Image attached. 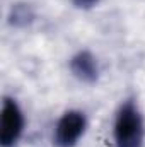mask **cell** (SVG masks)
<instances>
[{
  "mask_svg": "<svg viewBox=\"0 0 145 147\" xmlns=\"http://www.w3.org/2000/svg\"><path fill=\"white\" fill-rule=\"evenodd\" d=\"M114 140L116 147H142L144 123L133 101L125 103L118 111L114 123Z\"/></svg>",
  "mask_w": 145,
  "mask_h": 147,
  "instance_id": "obj_1",
  "label": "cell"
},
{
  "mask_svg": "<svg viewBox=\"0 0 145 147\" xmlns=\"http://www.w3.org/2000/svg\"><path fill=\"white\" fill-rule=\"evenodd\" d=\"M85 128V116L80 111L65 113L55 128V144L58 147H73Z\"/></svg>",
  "mask_w": 145,
  "mask_h": 147,
  "instance_id": "obj_2",
  "label": "cell"
},
{
  "mask_svg": "<svg viewBox=\"0 0 145 147\" xmlns=\"http://www.w3.org/2000/svg\"><path fill=\"white\" fill-rule=\"evenodd\" d=\"M24 127V118L19 106L12 99H5L2 108V118H0V142L3 147L12 146Z\"/></svg>",
  "mask_w": 145,
  "mask_h": 147,
  "instance_id": "obj_3",
  "label": "cell"
},
{
  "mask_svg": "<svg viewBox=\"0 0 145 147\" xmlns=\"http://www.w3.org/2000/svg\"><path fill=\"white\" fill-rule=\"evenodd\" d=\"M70 70L84 82H94L97 77V65L89 51H80L70 60Z\"/></svg>",
  "mask_w": 145,
  "mask_h": 147,
  "instance_id": "obj_4",
  "label": "cell"
},
{
  "mask_svg": "<svg viewBox=\"0 0 145 147\" xmlns=\"http://www.w3.org/2000/svg\"><path fill=\"white\" fill-rule=\"evenodd\" d=\"M33 21V10L28 5H15L10 14V22L15 26H24Z\"/></svg>",
  "mask_w": 145,
  "mask_h": 147,
  "instance_id": "obj_5",
  "label": "cell"
},
{
  "mask_svg": "<svg viewBox=\"0 0 145 147\" xmlns=\"http://www.w3.org/2000/svg\"><path fill=\"white\" fill-rule=\"evenodd\" d=\"M99 0H73V3L77 5V7H82V9H89V7H92V5H96Z\"/></svg>",
  "mask_w": 145,
  "mask_h": 147,
  "instance_id": "obj_6",
  "label": "cell"
}]
</instances>
